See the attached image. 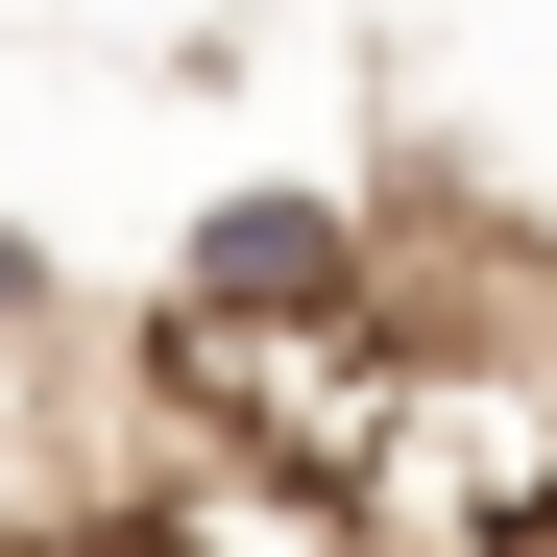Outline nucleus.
Wrapping results in <instances>:
<instances>
[{"mask_svg": "<svg viewBox=\"0 0 557 557\" xmlns=\"http://www.w3.org/2000/svg\"><path fill=\"white\" fill-rule=\"evenodd\" d=\"M170 292H195V315H388V243H363L339 195H219Z\"/></svg>", "mask_w": 557, "mask_h": 557, "instance_id": "f257e3e1", "label": "nucleus"}, {"mask_svg": "<svg viewBox=\"0 0 557 557\" xmlns=\"http://www.w3.org/2000/svg\"><path fill=\"white\" fill-rule=\"evenodd\" d=\"M0 363H73V292H49V243H0Z\"/></svg>", "mask_w": 557, "mask_h": 557, "instance_id": "f03ea898", "label": "nucleus"}]
</instances>
